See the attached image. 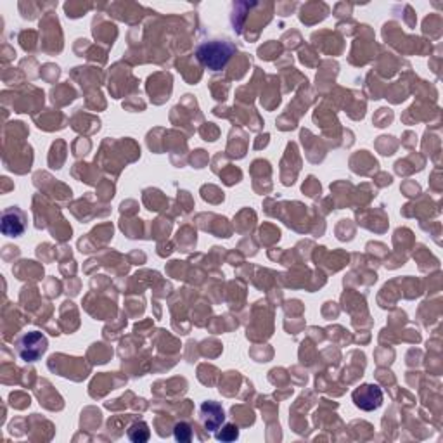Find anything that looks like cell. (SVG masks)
<instances>
[{"label": "cell", "instance_id": "1", "mask_svg": "<svg viewBox=\"0 0 443 443\" xmlns=\"http://www.w3.org/2000/svg\"><path fill=\"white\" fill-rule=\"evenodd\" d=\"M236 47L231 42H205L198 47L196 56L200 59L203 66H206L212 71H220L224 70L225 65L229 63V59L234 56Z\"/></svg>", "mask_w": 443, "mask_h": 443}, {"label": "cell", "instance_id": "2", "mask_svg": "<svg viewBox=\"0 0 443 443\" xmlns=\"http://www.w3.org/2000/svg\"><path fill=\"white\" fill-rule=\"evenodd\" d=\"M47 352V338L42 333H26L18 340V354L25 362H37Z\"/></svg>", "mask_w": 443, "mask_h": 443}, {"label": "cell", "instance_id": "3", "mask_svg": "<svg viewBox=\"0 0 443 443\" xmlns=\"http://www.w3.org/2000/svg\"><path fill=\"white\" fill-rule=\"evenodd\" d=\"M354 404L362 411H376L383 405V392L378 385H362L352 395Z\"/></svg>", "mask_w": 443, "mask_h": 443}, {"label": "cell", "instance_id": "4", "mask_svg": "<svg viewBox=\"0 0 443 443\" xmlns=\"http://www.w3.org/2000/svg\"><path fill=\"white\" fill-rule=\"evenodd\" d=\"M26 231V217L20 208H7L2 213V232L7 238H20Z\"/></svg>", "mask_w": 443, "mask_h": 443}, {"label": "cell", "instance_id": "5", "mask_svg": "<svg viewBox=\"0 0 443 443\" xmlns=\"http://www.w3.org/2000/svg\"><path fill=\"white\" fill-rule=\"evenodd\" d=\"M200 419L206 431H217L225 423V412L217 402H205L200 407Z\"/></svg>", "mask_w": 443, "mask_h": 443}, {"label": "cell", "instance_id": "6", "mask_svg": "<svg viewBox=\"0 0 443 443\" xmlns=\"http://www.w3.org/2000/svg\"><path fill=\"white\" fill-rule=\"evenodd\" d=\"M129 438L135 443H144L149 440V437H151V433H149V428L146 423H134L132 426L129 428Z\"/></svg>", "mask_w": 443, "mask_h": 443}, {"label": "cell", "instance_id": "7", "mask_svg": "<svg viewBox=\"0 0 443 443\" xmlns=\"http://www.w3.org/2000/svg\"><path fill=\"white\" fill-rule=\"evenodd\" d=\"M174 435H175V440L180 443H187L193 440V430H191V426L187 423L175 424Z\"/></svg>", "mask_w": 443, "mask_h": 443}, {"label": "cell", "instance_id": "8", "mask_svg": "<svg viewBox=\"0 0 443 443\" xmlns=\"http://www.w3.org/2000/svg\"><path fill=\"white\" fill-rule=\"evenodd\" d=\"M239 438V430L234 424H225L220 433H217V440L220 442H234Z\"/></svg>", "mask_w": 443, "mask_h": 443}]
</instances>
